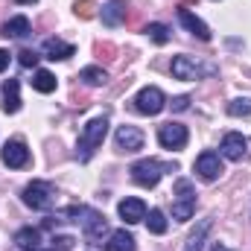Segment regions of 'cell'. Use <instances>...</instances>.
<instances>
[{
    "mask_svg": "<svg viewBox=\"0 0 251 251\" xmlns=\"http://www.w3.org/2000/svg\"><path fill=\"white\" fill-rule=\"evenodd\" d=\"M146 35H149L155 44H167V41H170V26H164V24H149V26H146Z\"/></svg>",
    "mask_w": 251,
    "mask_h": 251,
    "instance_id": "obj_25",
    "label": "cell"
},
{
    "mask_svg": "<svg viewBox=\"0 0 251 251\" xmlns=\"http://www.w3.org/2000/svg\"><path fill=\"white\" fill-rule=\"evenodd\" d=\"M79 79H82L85 85H91V88H100V85L108 82V73H105L102 67H85V70L79 73Z\"/></svg>",
    "mask_w": 251,
    "mask_h": 251,
    "instance_id": "obj_24",
    "label": "cell"
},
{
    "mask_svg": "<svg viewBox=\"0 0 251 251\" xmlns=\"http://www.w3.org/2000/svg\"><path fill=\"white\" fill-rule=\"evenodd\" d=\"M134 237L128 234V231H114L111 237H108V243H105V251H134Z\"/></svg>",
    "mask_w": 251,
    "mask_h": 251,
    "instance_id": "obj_20",
    "label": "cell"
},
{
    "mask_svg": "<svg viewBox=\"0 0 251 251\" xmlns=\"http://www.w3.org/2000/svg\"><path fill=\"white\" fill-rule=\"evenodd\" d=\"M146 228H149V234H167V216H164V210H158V207H152V210H146Z\"/></svg>",
    "mask_w": 251,
    "mask_h": 251,
    "instance_id": "obj_22",
    "label": "cell"
},
{
    "mask_svg": "<svg viewBox=\"0 0 251 251\" xmlns=\"http://www.w3.org/2000/svg\"><path fill=\"white\" fill-rule=\"evenodd\" d=\"M0 158H3V164H6V167L21 170V167H26V164H29V149H26V143H24V140H9V143L3 146Z\"/></svg>",
    "mask_w": 251,
    "mask_h": 251,
    "instance_id": "obj_9",
    "label": "cell"
},
{
    "mask_svg": "<svg viewBox=\"0 0 251 251\" xmlns=\"http://www.w3.org/2000/svg\"><path fill=\"white\" fill-rule=\"evenodd\" d=\"M32 88H35L38 94H53V91H56V76H53L50 70H35V73H32Z\"/></svg>",
    "mask_w": 251,
    "mask_h": 251,
    "instance_id": "obj_21",
    "label": "cell"
},
{
    "mask_svg": "<svg viewBox=\"0 0 251 251\" xmlns=\"http://www.w3.org/2000/svg\"><path fill=\"white\" fill-rule=\"evenodd\" d=\"M204 73H216L213 64H199L190 56H176L173 59V76L176 79H201Z\"/></svg>",
    "mask_w": 251,
    "mask_h": 251,
    "instance_id": "obj_6",
    "label": "cell"
},
{
    "mask_svg": "<svg viewBox=\"0 0 251 251\" xmlns=\"http://www.w3.org/2000/svg\"><path fill=\"white\" fill-rule=\"evenodd\" d=\"M193 213H196V187L187 178H178L176 181V201H173V219L190 222Z\"/></svg>",
    "mask_w": 251,
    "mask_h": 251,
    "instance_id": "obj_3",
    "label": "cell"
},
{
    "mask_svg": "<svg viewBox=\"0 0 251 251\" xmlns=\"http://www.w3.org/2000/svg\"><path fill=\"white\" fill-rule=\"evenodd\" d=\"M15 3H38V0H15Z\"/></svg>",
    "mask_w": 251,
    "mask_h": 251,
    "instance_id": "obj_32",
    "label": "cell"
},
{
    "mask_svg": "<svg viewBox=\"0 0 251 251\" xmlns=\"http://www.w3.org/2000/svg\"><path fill=\"white\" fill-rule=\"evenodd\" d=\"M9 62H12V56H9V50H0V73L9 67Z\"/></svg>",
    "mask_w": 251,
    "mask_h": 251,
    "instance_id": "obj_30",
    "label": "cell"
},
{
    "mask_svg": "<svg viewBox=\"0 0 251 251\" xmlns=\"http://www.w3.org/2000/svg\"><path fill=\"white\" fill-rule=\"evenodd\" d=\"M176 167H170V164H161V161H155V158H143V161H137V164H131V178H134V184H140V187H155L161 178H164V173H173Z\"/></svg>",
    "mask_w": 251,
    "mask_h": 251,
    "instance_id": "obj_2",
    "label": "cell"
},
{
    "mask_svg": "<svg viewBox=\"0 0 251 251\" xmlns=\"http://www.w3.org/2000/svg\"><path fill=\"white\" fill-rule=\"evenodd\" d=\"M114 146H117V152H137V149H143V131L134 128V126H120L117 134H114Z\"/></svg>",
    "mask_w": 251,
    "mask_h": 251,
    "instance_id": "obj_11",
    "label": "cell"
},
{
    "mask_svg": "<svg viewBox=\"0 0 251 251\" xmlns=\"http://www.w3.org/2000/svg\"><path fill=\"white\" fill-rule=\"evenodd\" d=\"M100 18H102L105 26H120L126 21V0H108V3L102 6Z\"/></svg>",
    "mask_w": 251,
    "mask_h": 251,
    "instance_id": "obj_15",
    "label": "cell"
},
{
    "mask_svg": "<svg viewBox=\"0 0 251 251\" xmlns=\"http://www.w3.org/2000/svg\"><path fill=\"white\" fill-rule=\"evenodd\" d=\"M178 21H181V26L193 32L199 41H210V29H207V24L201 21V18H196L190 9H178Z\"/></svg>",
    "mask_w": 251,
    "mask_h": 251,
    "instance_id": "obj_14",
    "label": "cell"
},
{
    "mask_svg": "<svg viewBox=\"0 0 251 251\" xmlns=\"http://www.w3.org/2000/svg\"><path fill=\"white\" fill-rule=\"evenodd\" d=\"M228 114L231 117H249L251 114V100L246 97V100H234L231 105H228Z\"/></svg>",
    "mask_w": 251,
    "mask_h": 251,
    "instance_id": "obj_26",
    "label": "cell"
},
{
    "mask_svg": "<svg viewBox=\"0 0 251 251\" xmlns=\"http://www.w3.org/2000/svg\"><path fill=\"white\" fill-rule=\"evenodd\" d=\"M15 246L21 251H38V246H41V231L38 228H21L15 234Z\"/></svg>",
    "mask_w": 251,
    "mask_h": 251,
    "instance_id": "obj_18",
    "label": "cell"
},
{
    "mask_svg": "<svg viewBox=\"0 0 251 251\" xmlns=\"http://www.w3.org/2000/svg\"><path fill=\"white\" fill-rule=\"evenodd\" d=\"M21 82L18 79H9L6 85H3V111L6 114H18L21 111Z\"/></svg>",
    "mask_w": 251,
    "mask_h": 251,
    "instance_id": "obj_17",
    "label": "cell"
},
{
    "mask_svg": "<svg viewBox=\"0 0 251 251\" xmlns=\"http://www.w3.org/2000/svg\"><path fill=\"white\" fill-rule=\"evenodd\" d=\"M18 64H21V67H35V64H38V53H35V50H21V53H18Z\"/></svg>",
    "mask_w": 251,
    "mask_h": 251,
    "instance_id": "obj_27",
    "label": "cell"
},
{
    "mask_svg": "<svg viewBox=\"0 0 251 251\" xmlns=\"http://www.w3.org/2000/svg\"><path fill=\"white\" fill-rule=\"evenodd\" d=\"M3 35H6V38H24V35H29V18H26V15L9 18V21L3 24Z\"/></svg>",
    "mask_w": 251,
    "mask_h": 251,
    "instance_id": "obj_19",
    "label": "cell"
},
{
    "mask_svg": "<svg viewBox=\"0 0 251 251\" xmlns=\"http://www.w3.org/2000/svg\"><path fill=\"white\" fill-rule=\"evenodd\" d=\"M187 128L181 123H164L158 128V143L164 149H184L187 146Z\"/></svg>",
    "mask_w": 251,
    "mask_h": 251,
    "instance_id": "obj_8",
    "label": "cell"
},
{
    "mask_svg": "<svg viewBox=\"0 0 251 251\" xmlns=\"http://www.w3.org/2000/svg\"><path fill=\"white\" fill-rule=\"evenodd\" d=\"M196 173L204 178V181H216L222 173H225V167H222V158H219V152H213V149H204L199 158H196Z\"/></svg>",
    "mask_w": 251,
    "mask_h": 251,
    "instance_id": "obj_7",
    "label": "cell"
},
{
    "mask_svg": "<svg viewBox=\"0 0 251 251\" xmlns=\"http://www.w3.org/2000/svg\"><path fill=\"white\" fill-rule=\"evenodd\" d=\"M164 105H167V97H164V91H161V88H155V85L143 88V91L134 97V108H137L140 114H149V117L161 114V111H164Z\"/></svg>",
    "mask_w": 251,
    "mask_h": 251,
    "instance_id": "obj_5",
    "label": "cell"
},
{
    "mask_svg": "<svg viewBox=\"0 0 251 251\" xmlns=\"http://www.w3.org/2000/svg\"><path fill=\"white\" fill-rule=\"evenodd\" d=\"M207 231H210V219H201V222L196 225V231L190 234L187 249H184V251H201V246H204V237H207Z\"/></svg>",
    "mask_w": 251,
    "mask_h": 251,
    "instance_id": "obj_23",
    "label": "cell"
},
{
    "mask_svg": "<svg viewBox=\"0 0 251 251\" xmlns=\"http://www.w3.org/2000/svg\"><path fill=\"white\" fill-rule=\"evenodd\" d=\"M190 108V97H176L173 100V111H187Z\"/></svg>",
    "mask_w": 251,
    "mask_h": 251,
    "instance_id": "obj_29",
    "label": "cell"
},
{
    "mask_svg": "<svg viewBox=\"0 0 251 251\" xmlns=\"http://www.w3.org/2000/svg\"><path fill=\"white\" fill-rule=\"evenodd\" d=\"M53 243H56L53 249H59V251H67V249H73V237H56Z\"/></svg>",
    "mask_w": 251,
    "mask_h": 251,
    "instance_id": "obj_28",
    "label": "cell"
},
{
    "mask_svg": "<svg viewBox=\"0 0 251 251\" xmlns=\"http://www.w3.org/2000/svg\"><path fill=\"white\" fill-rule=\"evenodd\" d=\"M82 231H85V237L91 240V243H97V240H102V234L108 231V222H105V216L102 213H97V210H91V207H82Z\"/></svg>",
    "mask_w": 251,
    "mask_h": 251,
    "instance_id": "obj_10",
    "label": "cell"
},
{
    "mask_svg": "<svg viewBox=\"0 0 251 251\" xmlns=\"http://www.w3.org/2000/svg\"><path fill=\"white\" fill-rule=\"evenodd\" d=\"M44 251H59V249H44Z\"/></svg>",
    "mask_w": 251,
    "mask_h": 251,
    "instance_id": "obj_33",
    "label": "cell"
},
{
    "mask_svg": "<svg viewBox=\"0 0 251 251\" xmlns=\"http://www.w3.org/2000/svg\"><path fill=\"white\" fill-rule=\"evenodd\" d=\"M213 251H228V249H225L222 243H213Z\"/></svg>",
    "mask_w": 251,
    "mask_h": 251,
    "instance_id": "obj_31",
    "label": "cell"
},
{
    "mask_svg": "<svg viewBox=\"0 0 251 251\" xmlns=\"http://www.w3.org/2000/svg\"><path fill=\"white\" fill-rule=\"evenodd\" d=\"M105 134H108V117H94V120H88L85 128H82V134H79V143H76V158H79L82 164L91 161L94 152L102 146Z\"/></svg>",
    "mask_w": 251,
    "mask_h": 251,
    "instance_id": "obj_1",
    "label": "cell"
},
{
    "mask_svg": "<svg viewBox=\"0 0 251 251\" xmlns=\"http://www.w3.org/2000/svg\"><path fill=\"white\" fill-rule=\"evenodd\" d=\"M41 50H44V56H47V59H53V62H56V59L64 62V59H70V56L76 53V47H73V44H67V41H62V38H47Z\"/></svg>",
    "mask_w": 251,
    "mask_h": 251,
    "instance_id": "obj_16",
    "label": "cell"
},
{
    "mask_svg": "<svg viewBox=\"0 0 251 251\" xmlns=\"http://www.w3.org/2000/svg\"><path fill=\"white\" fill-rule=\"evenodd\" d=\"M246 149H249V140L240 134V131H228L222 137V158L228 161H243L246 158Z\"/></svg>",
    "mask_w": 251,
    "mask_h": 251,
    "instance_id": "obj_12",
    "label": "cell"
},
{
    "mask_svg": "<svg viewBox=\"0 0 251 251\" xmlns=\"http://www.w3.org/2000/svg\"><path fill=\"white\" fill-rule=\"evenodd\" d=\"M24 204L32 210H50L56 204V190L50 181H32L24 187Z\"/></svg>",
    "mask_w": 251,
    "mask_h": 251,
    "instance_id": "obj_4",
    "label": "cell"
},
{
    "mask_svg": "<svg viewBox=\"0 0 251 251\" xmlns=\"http://www.w3.org/2000/svg\"><path fill=\"white\" fill-rule=\"evenodd\" d=\"M117 213L126 225H137L146 219V204H143V199H123L117 204Z\"/></svg>",
    "mask_w": 251,
    "mask_h": 251,
    "instance_id": "obj_13",
    "label": "cell"
}]
</instances>
